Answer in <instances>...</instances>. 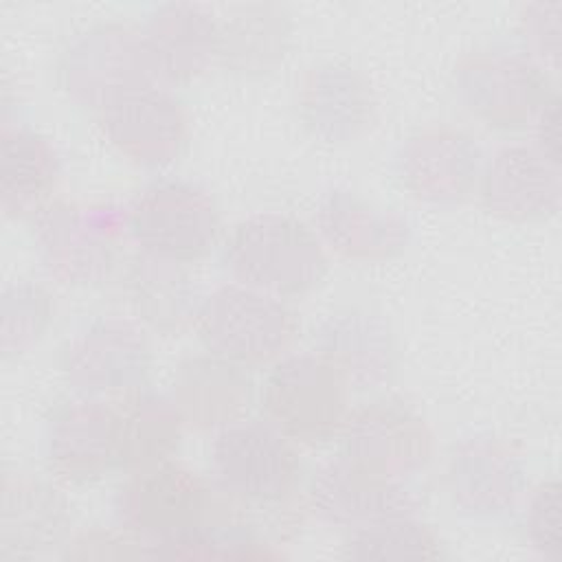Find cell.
<instances>
[{
  "label": "cell",
  "mask_w": 562,
  "mask_h": 562,
  "mask_svg": "<svg viewBox=\"0 0 562 562\" xmlns=\"http://www.w3.org/2000/svg\"><path fill=\"white\" fill-rule=\"evenodd\" d=\"M211 481L237 505L274 507L301 483L296 443L266 417H244L215 432L209 448Z\"/></svg>",
  "instance_id": "6"
},
{
  "label": "cell",
  "mask_w": 562,
  "mask_h": 562,
  "mask_svg": "<svg viewBox=\"0 0 562 562\" xmlns=\"http://www.w3.org/2000/svg\"><path fill=\"white\" fill-rule=\"evenodd\" d=\"M481 167L479 143L452 123L417 127L395 156L400 184L415 200L435 206H457L476 193Z\"/></svg>",
  "instance_id": "12"
},
{
  "label": "cell",
  "mask_w": 562,
  "mask_h": 562,
  "mask_svg": "<svg viewBox=\"0 0 562 562\" xmlns=\"http://www.w3.org/2000/svg\"><path fill=\"white\" fill-rule=\"evenodd\" d=\"M248 371L206 349L182 358L173 369L169 397L184 426L217 432L248 417L255 402V382Z\"/></svg>",
  "instance_id": "21"
},
{
  "label": "cell",
  "mask_w": 562,
  "mask_h": 562,
  "mask_svg": "<svg viewBox=\"0 0 562 562\" xmlns=\"http://www.w3.org/2000/svg\"><path fill=\"white\" fill-rule=\"evenodd\" d=\"M233 281L279 299H299L327 274V248L314 228L288 213H255L237 222L222 246Z\"/></svg>",
  "instance_id": "1"
},
{
  "label": "cell",
  "mask_w": 562,
  "mask_h": 562,
  "mask_svg": "<svg viewBox=\"0 0 562 562\" xmlns=\"http://www.w3.org/2000/svg\"><path fill=\"white\" fill-rule=\"evenodd\" d=\"M533 147L553 165L560 167V99L553 94L531 121Z\"/></svg>",
  "instance_id": "33"
},
{
  "label": "cell",
  "mask_w": 562,
  "mask_h": 562,
  "mask_svg": "<svg viewBox=\"0 0 562 562\" xmlns=\"http://www.w3.org/2000/svg\"><path fill=\"white\" fill-rule=\"evenodd\" d=\"M151 360L147 329L138 321L99 316L61 345L59 371L77 395L123 400L145 386Z\"/></svg>",
  "instance_id": "10"
},
{
  "label": "cell",
  "mask_w": 562,
  "mask_h": 562,
  "mask_svg": "<svg viewBox=\"0 0 562 562\" xmlns=\"http://www.w3.org/2000/svg\"><path fill=\"white\" fill-rule=\"evenodd\" d=\"M151 547L134 538L125 529H88L68 538L64 544V558L68 560H132L149 558Z\"/></svg>",
  "instance_id": "32"
},
{
  "label": "cell",
  "mask_w": 562,
  "mask_h": 562,
  "mask_svg": "<svg viewBox=\"0 0 562 562\" xmlns=\"http://www.w3.org/2000/svg\"><path fill=\"white\" fill-rule=\"evenodd\" d=\"M476 193L483 209L505 222L549 220L560 209V167L533 145L512 143L483 158Z\"/></svg>",
  "instance_id": "18"
},
{
  "label": "cell",
  "mask_w": 562,
  "mask_h": 562,
  "mask_svg": "<svg viewBox=\"0 0 562 562\" xmlns=\"http://www.w3.org/2000/svg\"><path fill=\"white\" fill-rule=\"evenodd\" d=\"M193 329L206 351L261 369L294 351L301 323L285 299L231 281L204 296Z\"/></svg>",
  "instance_id": "3"
},
{
  "label": "cell",
  "mask_w": 562,
  "mask_h": 562,
  "mask_svg": "<svg viewBox=\"0 0 562 562\" xmlns=\"http://www.w3.org/2000/svg\"><path fill=\"white\" fill-rule=\"evenodd\" d=\"M340 454L393 481H411L435 454L426 419L393 397L351 408L340 428Z\"/></svg>",
  "instance_id": "11"
},
{
  "label": "cell",
  "mask_w": 562,
  "mask_h": 562,
  "mask_svg": "<svg viewBox=\"0 0 562 562\" xmlns=\"http://www.w3.org/2000/svg\"><path fill=\"white\" fill-rule=\"evenodd\" d=\"M228 503L213 481L171 461L127 474L114 496V518L121 529L149 544L154 555H165L213 522Z\"/></svg>",
  "instance_id": "2"
},
{
  "label": "cell",
  "mask_w": 562,
  "mask_h": 562,
  "mask_svg": "<svg viewBox=\"0 0 562 562\" xmlns=\"http://www.w3.org/2000/svg\"><path fill=\"white\" fill-rule=\"evenodd\" d=\"M522 50L544 70H558L562 50V2L536 0L520 13Z\"/></svg>",
  "instance_id": "31"
},
{
  "label": "cell",
  "mask_w": 562,
  "mask_h": 562,
  "mask_svg": "<svg viewBox=\"0 0 562 562\" xmlns=\"http://www.w3.org/2000/svg\"><path fill=\"white\" fill-rule=\"evenodd\" d=\"M158 83H189L202 77L220 50V26L198 2L156 4L140 26Z\"/></svg>",
  "instance_id": "22"
},
{
  "label": "cell",
  "mask_w": 562,
  "mask_h": 562,
  "mask_svg": "<svg viewBox=\"0 0 562 562\" xmlns=\"http://www.w3.org/2000/svg\"><path fill=\"white\" fill-rule=\"evenodd\" d=\"M55 316L50 292L29 279L9 283L0 305V351L4 360L29 353L48 331Z\"/></svg>",
  "instance_id": "29"
},
{
  "label": "cell",
  "mask_w": 562,
  "mask_h": 562,
  "mask_svg": "<svg viewBox=\"0 0 562 562\" xmlns=\"http://www.w3.org/2000/svg\"><path fill=\"white\" fill-rule=\"evenodd\" d=\"M443 487L459 514L498 518L514 509L522 496L525 468L507 441L490 432H476L450 448Z\"/></svg>",
  "instance_id": "15"
},
{
  "label": "cell",
  "mask_w": 562,
  "mask_h": 562,
  "mask_svg": "<svg viewBox=\"0 0 562 562\" xmlns=\"http://www.w3.org/2000/svg\"><path fill=\"white\" fill-rule=\"evenodd\" d=\"M452 90L472 119L501 132L529 127L555 94L540 64L522 48L503 44L463 53L452 70Z\"/></svg>",
  "instance_id": "5"
},
{
  "label": "cell",
  "mask_w": 562,
  "mask_h": 562,
  "mask_svg": "<svg viewBox=\"0 0 562 562\" xmlns=\"http://www.w3.org/2000/svg\"><path fill=\"white\" fill-rule=\"evenodd\" d=\"M121 285L134 321L145 329L180 336L195 327L204 296L187 263L136 252L121 266Z\"/></svg>",
  "instance_id": "24"
},
{
  "label": "cell",
  "mask_w": 562,
  "mask_h": 562,
  "mask_svg": "<svg viewBox=\"0 0 562 562\" xmlns=\"http://www.w3.org/2000/svg\"><path fill=\"white\" fill-rule=\"evenodd\" d=\"M68 498L31 472H7L0 503V560H26L64 547L70 538Z\"/></svg>",
  "instance_id": "20"
},
{
  "label": "cell",
  "mask_w": 562,
  "mask_h": 562,
  "mask_svg": "<svg viewBox=\"0 0 562 562\" xmlns=\"http://www.w3.org/2000/svg\"><path fill=\"white\" fill-rule=\"evenodd\" d=\"M59 184V158L37 130L4 127L0 143V209L9 220H35Z\"/></svg>",
  "instance_id": "26"
},
{
  "label": "cell",
  "mask_w": 562,
  "mask_h": 562,
  "mask_svg": "<svg viewBox=\"0 0 562 562\" xmlns=\"http://www.w3.org/2000/svg\"><path fill=\"white\" fill-rule=\"evenodd\" d=\"M314 353L327 360L349 389L386 386L400 367L397 342L389 321L367 307H336L312 329Z\"/></svg>",
  "instance_id": "17"
},
{
  "label": "cell",
  "mask_w": 562,
  "mask_h": 562,
  "mask_svg": "<svg viewBox=\"0 0 562 562\" xmlns=\"http://www.w3.org/2000/svg\"><path fill=\"white\" fill-rule=\"evenodd\" d=\"M349 384L314 351H292L274 362L259 402L263 417L294 443L321 446L340 435L351 411Z\"/></svg>",
  "instance_id": "9"
},
{
  "label": "cell",
  "mask_w": 562,
  "mask_h": 562,
  "mask_svg": "<svg viewBox=\"0 0 562 562\" xmlns=\"http://www.w3.org/2000/svg\"><path fill=\"white\" fill-rule=\"evenodd\" d=\"M57 81L66 97L92 112L158 83L140 26L108 20L83 29L57 59Z\"/></svg>",
  "instance_id": "8"
},
{
  "label": "cell",
  "mask_w": 562,
  "mask_h": 562,
  "mask_svg": "<svg viewBox=\"0 0 562 562\" xmlns=\"http://www.w3.org/2000/svg\"><path fill=\"white\" fill-rule=\"evenodd\" d=\"M342 555L362 562L437 560L441 540L419 512L393 514L345 531Z\"/></svg>",
  "instance_id": "28"
},
{
  "label": "cell",
  "mask_w": 562,
  "mask_h": 562,
  "mask_svg": "<svg viewBox=\"0 0 562 562\" xmlns=\"http://www.w3.org/2000/svg\"><path fill=\"white\" fill-rule=\"evenodd\" d=\"M119 470L125 474L176 461L184 419L169 393L138 389L119 400Z\"/></svg>",
  "instance_id": "27"
},
{
  "label": "cell",
  "mask_w": 562,
  "mask_h": 562,
  "mask_svg": "<svg viewBox=\"0 0 562 562\" xmlns=\"http://www.w3.org/2000/svg\"><path fill=\"white\" fill-rule=\"evenodd\" d=\"M99 125L110 145L145 169L173 165L189 143V114L165 86L136 90L99 112Z\"/></svg>",
  "instance_id": "14"
},
{
  "label": "cell",
  "mask_w": 562,
  "mask_h": 562,
  "mask_svg": "<svg viewBox=\"0 0 562 562\" xmlns=\"http://www.w3.org/2000/svg\"><path fill=\"white\" fill-rule=\"evenodd\" d=\"M48 470L68 483H94L119 470V413L110 400L77 395L50 408L42 430Z\"/></svg>",
  "instance_id": "13"
},
{
  "label": "cell",
  "mask_w": 562,
  "mask_h": 562,
  "mask_svg": "<svg viewBox=\"0 0 562 562\" xmlns=\"http://www.w3.org/2000/svg\"><path fill=\"white\" fill-rule=\"evenodd\" d=\"M296 114L321 143L358 140L373 123L375 97L369 79L342 61H323L296 83Z\"/></svg>",
  "instance_id": "19"
},
{
  "label": "cell",
  "mask_w": 562,
  "mask_h": 562,
  "mask_svg": "<svg viewBox=\"0 0 562 562\" xmlns=\"http://www.w3.org/2000/svg\"><path fill=\"white\" fill-rule=\"evenodd\" d=\"M525 538L533 551L551 562H562V494L558 479L538 483L522 512Z\"/></svg>",
  "instance_id": "30"
},
{
  "label": "cell",
  "mask_w": 562,
  "mask_h": 562,
  "mask_svg": "<svg viewBox=\"0 0 562 562\" xmlns=\"http://www.w3.org/2000/svg\"><path fill=\"white\" fill-rule=\"evenodd\" d=\"M217 64L237 77H266L288 57L292 20L283 4L248 2L217 18Z\"/></svg>",
  "instance_id": "25"
},
{
  "label": "cell",
  "mask_w": 562,
  "mask_h": 562,
  "mask_svg": "<svg viewBox=\"0 0 562 562\" xmlns=\"http://www.w3.org/2000/svg\"><path fill=\"white\" fill-rule=\"evenodd\" d=\"M325 248L351 261L378 263L400 255L411 237L408 222L349 189H329L314 213Z\"/></svg>",
  "instance_id": "23"
},
{
  "label": "cell",
  "mask_w": 562,
  "mask_h": 562,
  "mask_svg": "<svg viewBox=\"0 0 562 562\" xmlns=\"http://www.w3.org/2000/svg\"><path fill=\"white\" fill-rule=\"evenodd\" d=\"M123 217L125 235L138 252L187 266L204 259L222 233L215 198L182 178L145 184L123 209Z\"/></svg>",
  "instance_id": "4"
},
{
  "label": "cell",
  "mask_w": 562,
  "mask_h": 562,
  "mask_svg": "<svg viewBox=\"0 0 562 562\" xmlns=\"http://www.w3.org/2000/svg\"><path fill=\"white\" fill-rule=\"evenodd\" d=\"M31 222L35 257L61 285H101L123 263L119 239L125 217L110 206L55 200Z\"/></svg>",
  "instance_id": "7"
},
{
  "label": "cell",
  "mask_w": 562,
  "mask_h": 562,
  "mask_svg": "<svg viewBox=\"0 0 562 562\" xmlns=\"http://www.w3.org/2000/svg\"><path fill=\"white\" fill-rule=\"evenodd\" d=\"M307 507L321 522L349 531L384 516L422 512V494L411 481L380 476L338 452L312 474Z\"/></svg>",
  "instance_id": "16"
}]
</instances>
